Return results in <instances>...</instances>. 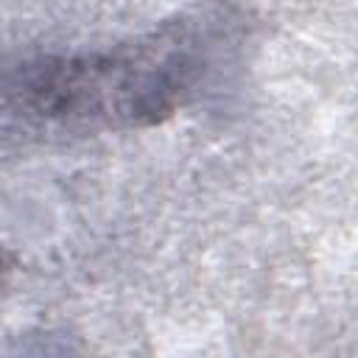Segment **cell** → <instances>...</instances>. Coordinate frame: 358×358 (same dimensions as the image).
<instances>
[{"mask_svg": "<svg viewBox=\"0 0 358 358\" xmlns=\"http://www.w3.org/2000/svg\"><path fill=\"white\" fill-rule=\"evenodd\" d=\"M215 25L168 22L106 50L42 56L8 76L6 106L53 131H101L157 123L176 112L213 67Z\"/></svg>", "mask_w": 358, "mask_h": 358, "instance_id": "obj_1", "label": "cell"}]
</instances>
